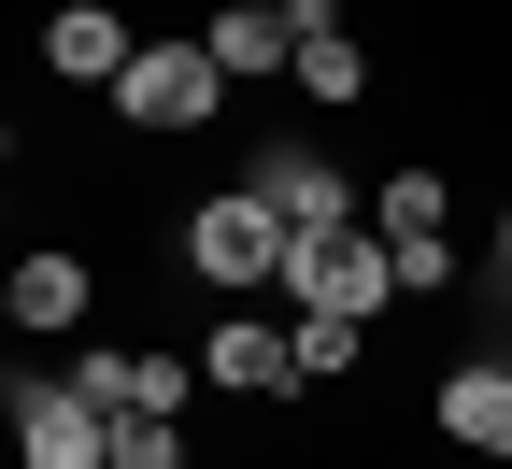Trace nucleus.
<instances>
[{"mask_svg": "<svg viewBox=\"0 0 512 469\" xmlns=\"http://www.w3.org/2000/svg\"><path fill=\"white\" fill-rule=\"evenodd\" d=\"M114 469H185V427L171 413H114Z\"/></svg>", "mask_w": 512, "mask_h": 469, "instance_id": "obj_14", "label": "nucleus"}, {"mask_svg": "<svg viewBox=\"0 0 512 469\" xmlns=\"http://www.w3.org/2000/svg\"><path fill=\"white\" fill-rule=\"evenodd\" d=\"M441 427H456L470 455H512V356H470V370H441Z\"/></svg>", "mask_w": 512, "mask_h": 469, "instance_id": "obj_10", "label": "nucleus"}, {"mask_svg": "<svg viewBox=\"0 0 512 469\" xmlns=\"http://www.w3.org/2000/svg\"><path fill=\"white\" fill-rule=\"evenodd\" d=\"M200 43H214V72H228V86H256V72H299V29H285V0H271V15L242 0V15H214Z\"/></svg>", "mask_w": 512, "mask_h": 469, "instance_id": "obj_12", "label": "nucleus"}, {"mask_svg": "<svg viewBox=\"0 0 512 469\" xmlns=\"http://www.w3.org/2000/svg\"><path fill=\"white\" fill-rule=\"evenodd\" d=\"M285 285H299V313H342V327H370L384 299H399V256H384L370 228H342V242H299V271H285Z\"/></svg>", "mask_w": 512, "mask_h": 469, "instance_id": "obj_4", "label": "nucleus"}, {"mask_svg": "<svg viewBox=\"0 0 512 469\" xmlns=\"http://www.w3.org/2000/svg\"><path fill=\"white\" fill-rule=\"evenodd\" d=\"M484 285H498V299H512V214H498V256H484Z\"/></svg>", "mask_w": 512, "mask_h": 469, "instance_id": "obj_16", "label": "nucleus"}, {"mask_svg": "<svg viewBox=\"0 0 512 469\" xmlns=\"http://www.w3.org/2000/svg\"><path fill=\"white\" fill-rule=\"evenodd\" d=\"M256 199H271L299 242H342V228H370V214H356V185L313 157V143H256Z\"/></svg>", "mask_w": 512, "mask_h": 469, "instance_id": "obj_5", "label": "nucleus"}, {"mask_svg": "<svg viewBox=\"0 0 512 469\" xmlns=\"http://www.w3.org/2000/svg\"><path fill=\"white\" fill-rule=\"evenodd\" d=\"M43 57H57L72 86H128V57H143V43H128V15H114V0H72V15L43 29Z\"/></svg>", "mask_w": 512, "mask_h": 469, "instance_id": "obj_9", "label": "nucleus"}, {"mask_svg": "<svg viewBox=\"0 0 512 469\" xmlns=\"http://www.w3.org/2000/svg\"><path fill=\"white\" fill-rule=\"evenodd\" d=\"M15 441L29 469H114V413H86L72 370H15Z\"/></svg>", "mask_w": 512, "mask_h": 469, "instance_id": "obj_2", "label": "nucleus"}, {"mask_svg": "<svg viewBox=\"0 0 512 469\" xmlns=\"http://www.w3.org/2000/svg\"><path fill=\"white\" fill-rule=\"evenodd\" d=\"M200 370H214V384H242V398H285V384H299V327H271V313H228Z\"/></svg>", "mask_w": 512, "mask_h": 469, "instance_id": "obj_7", "label": "nucleus"}, {"mask_svg": "<svg viewBox=\"0 0 512 469\" xmlns=\"http://www.w3.org/2000/svg\"><path fill=\"white\" fill-rule=\"evenodd\" d=\"M15 327H86V256H15Z\"/></svg>", "mask_w": 512, "mask_h": 469, "instance_id": "obj_13", "label": "nucleus"}, {"mask_svg": "<svg viewBox=\"0 0 512 469\" xmlns=\"http://www.w3.org/2000/svg\"><path fill=\"white\" fill-rule=\"evenodd\" d=\"M214 100H228L214 43H143V57H128V86H114V114H128V128H200Z\"/></svg>", "mask_w": 512, "mask_h": 469, "instance_id": "obj_3", "label": "nucleus"}, {"mask_svg": "<svg viewBox=\"0 0 512 469\" xmlns=\"http://www.w3.org/2000/svg\"><path fill=\"white\" fill-rule=\"evenodd\" d=\"M185 384H200L185 356H86V370H72L86 413H185Z\"/></svg>", "mask_w": 512, "mask_h": 469, "instance_id": "obj_6", "label": "nucleus"}, {"mask_svg": "<svg viewBox=\"0 0 512 469\" xmlns=\"http://www.w3.org/2000/svg\"><path fill=\"white\" fill-rule=\"evenodd\" d=\"M370 228L399 242V256H441V242H456V185H441V171H384V199H370Z\"/></svg>", "mask_w": 512, "mask_h": 469, "instance_id": "obj_11", "label": "nucleus"}, {"mask_svg": "<svg viewBox=\"0 0 512 469\" xmlns=\"http://www.w3.org/2000/svg\"><path fill=\"white\" fill-rule=\"evenodd\" d=\"M285 29H299V86L313 100H370V43L328 15V0H285Z\"/></svg>", "mask_w": 512, "mask_h": 469, "instance_id": "obj_8", "label": "nucleus"}, {"mask_svg": "<svg viewBox=\"0 0 512 469\" xmlns=\"http://www.w3.org/2000/svg\"><path fill=\"white\" fill-rule=\"evenodd\" d=\"M313 370H356V327H342V313H299V384H313Z\"/></svg>", "mask_w": 512, "mask_h": 469, "instance_id": "obj_15", "label": "nucleus"}, {"mask_svg": "<svg viewBox=\"0 0 512 469\" xmlns=\"http://www.w3.org/2000/svg\"><path fill=\"white\" fill-rule=\"evenodd\" d=\"M185 256H200L214 285H285V271H299V228H285L256 185H228V199H200V214H185Z\"/></svg>", "mask_w": 512, "mask_h": 469, "instance_id": "obj_1", "label": "nucleus"}]
</instances>
